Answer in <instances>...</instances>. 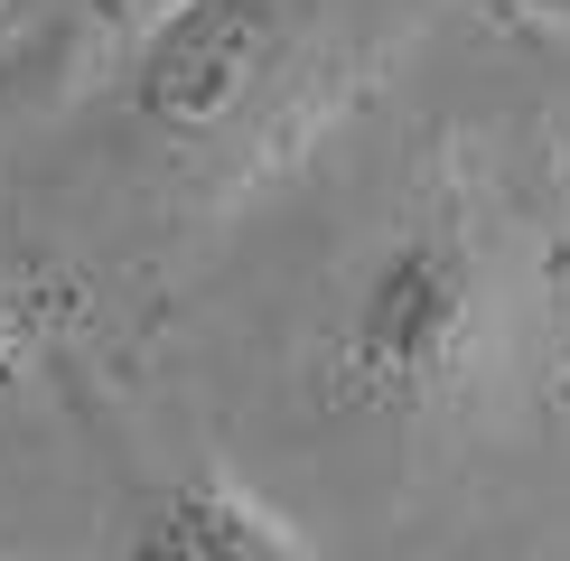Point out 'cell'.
Here are the masks:
<instances>
[{
	"mask_svg": "<svg viewBox=\"0 0 570 561\" xmlns=\"http://www.w3.org/2000/svg\"><path fill=\"white\" fill-rule=\"evenodd\" d=\"M495 244L468 197H421L327 318L318 374L355 421H440L495 365Z\"/></svg>",
	"mask_w": 570,
	"mask_h": 561,
	"instance_id": "1",
	"label": "cell"
},
{
	"mask_svg": "<svg viewBox=\"0 0 570 561\" xmlns=\"http://www.w3.org/2000/svg\"><path fill=\"white\" fill-rule=\"evenodd\" d=\"M308 0H169L122 57V112L150 140H216L291 76Z\"/></svg>",
	"mask_w": 570,
	"mask_h": 561,
	"instance_id": "2",
	"label": "cell"
},
{
	"mask_svg": "<svg viewBox=\"0 0 570 561\" xmlns=\"http://www.w3.org/2000/svg\"><path fill=\"white\" fill-rule=\"evenodd\" d=\"M112 543L150 561H291L308 552V533H291V514H272L244 478L187 468L169 486H131L112 514Z\"/></svg>",
	"mask_w": 570,
	"mask_h": 561,
	"instance_id": "3",
	"label": "cell"
},
{
	"mask_svg": "<svg viewBox=\"0 0 570 561\" xmlns=\"http://www.w3.org/2000/svg\"><path fill=\"white\" fill-rule=\"evenodd\" d=\"M524 10H570V0H524Z\"/></svg>",
	"mask_w": 570,
	"mask_h": 561,
	"instance_id": "4",
	"label": "cell"
},
{
	"mask_svg": "<svg viewBox=\"0 0 570 561\" xmlns=\"http://www.w3.org/2000/svg\"><path fill=\"white\" fill-rule=\"evenodd\" d=\"M561 150H570V122H561Z\"/></svg>",
	"mask_w": 570,
	"mask_h": 561,
	"instance_id": "5",
	"label": "cell"
}]
</instances>
